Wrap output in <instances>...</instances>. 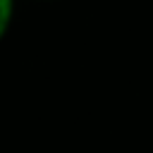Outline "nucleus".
<instances>
[{"mask_svg": "<svg viewBox=\"0 0 153 153\" xmlns=\"http://www.w3.org/2000/svg\"><path fill=\"white\" fill-rule=\"evenodd\" d=\"M14 10H17V0H0V41L5 38V33L12 26Z\"/></svg>", "mask_w": 153, "mask_h": 153, "instance_id": "f257e3e1", "label": "nucleus"}]
</instances>
